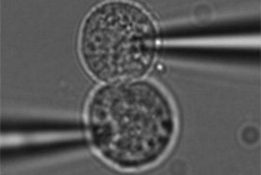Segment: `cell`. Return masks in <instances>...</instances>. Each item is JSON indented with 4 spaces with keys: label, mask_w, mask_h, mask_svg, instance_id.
I'll list each match as a JSON object with an SVG mask.
<instances>
[{
    "label": "cell",
    "mask_w": 261,
    "mask_h": 175,
    "mask_svg": "<svg viewBox=\"0 0 261 175\" xmlns=\"http://www.w3.org/2000/svg\"><path fill=\"white\" fill-rule=\"evenodd\" d=\"M84 123L99 158L126 171L160 164L179 134L173 97L161 82L148 78L98 85L87 99Z\"/></svg>",
    "instance_id": "6da1fadb"
},
{
    "label": "cell",
    "mask_w": 261,
    "mask_h": 175,
    "mask_svg": "<svg viewBox=\"0 0 261 175\" xmlns=\"http://www.w3.org/2000/svg\"><path fill=\"white\" fill-rule=\"evenodd\" d=\"M159 45L153 16L137 3L117 0L98 4L85 16L77 52L87 73L105 84L146 78Z\"/></svg>",
    "instance_id": "7a4b0ae2"
}]
</instances>
